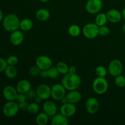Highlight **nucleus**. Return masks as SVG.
Returning <instances> with one entry per match:
<instances>
[{"label":"nucleus","mask_w":125,"mask_h":125,"mask_svg":"<svg viewBox=\"0 0 125 125\" xmlns=\"http://www.w3.org/2000/svg\"><path fill=\"white\" fill-rule=\"evenodd\" d=\"M68 103L73 104H76L81 101L82 98V95L79 91L77 90H72L65 95Z\"/></svg>","instance_id":"nucleus-19"},{"label":"nucleus","mask_w":125,"mask_h":125,"mask_svg":"<svg viewBox=\"0 0 125 125\" xmlns=\"http://www.w3.org/2000/svg\"><path fill=\"white\" fill-rule=\"evenodd\" d=\"M24 34L23 32L18 29L12 32L10 35V41L11 43L15 46H18L23 42Z\"/></svg>","instance_id":"nucleus-14"},{"label":"nucleus","mask_w":125,"mask_h":125,"mask_svg":"<svg viewBox=\"0 0 125 125\" xmlns=\"http://www.w3.org/2000/svg\"><path fill=\"white\" fill-rule=\"evenodd\" d=\"M34 100H35V102L37 103H38V104L41 103L42 101H43L42 99L40 97V96H37H37H35V98H34Z\"/></svg>","instance_id":"nucleus-40"},{"label":"nucleus","mask_w":125,"mask_h":125,"mask_svg":"<svg viewBox=\"0 0 125 125\" xmlns=\"http://www.w3.org/2000/svg\"><path fill=\"white\" fill-rule=\"evenodd\" d=\"M4 73L7 78H9V79H13L17 76L18 70H17L15 66L8 65L7 67H6V70H4Z\"/></svg>","instance_id":"nucleus-23"},{"label":"nucleus","mask_w":125,"mask_h":125,"mask_svg":"<svg viewBox=\"0 0 125 125\" xmlns=\"http://www.w3.org/2000/svg\"><path fill=\"white\" fill-rule=\"evenodd\" d=\"M47 70L48 73V78L51 79H56L60 74L56 66H51Z\"/></svg>","instance_id":"nucleus-28"},{"label":"nucleus","mask_w":125,"mask_h":125,"mask_svg":"<svg viewBox=\"0 0 125 125\" xmlns=\"http://www.w3.org/2000/svg\"><path fill=\"white\" fill-rule=\"evenodd\" d=\"M39 110H40V107H39V104L34 102L29 104L27 112L31 114H37L39 113Z\"/></svg>","instance_id":"nucleus-27"},{"label":"nucleus","mask_w":125,"mask_h":125,"mask_svg":"<svg viewBox=\"0 0 125 125\" xmlns=\"http://www.w3.org/2000/svg\"><path fill=\"white\" fill-rule=\"evenodd\" d=\"M43 112L50 117H52L57 113V107L53 101H46L43 105Z\"/></svg>","instance_id":"nucleus-17"},{"label":"nucleus","mask_w":125,"mask_h":125,"mask_svg":"<svg viewBox=\"0 0 125 125\" xmlns=\"http://www.w3.org/2000/svg\"><path fill=\"white\" fill-rule=\"evenodd\" d=\"M33 22L29 18H24L20 21V28L22 31L27 32L31 30L33 28Z\"/></svg>","instance_id":"nucleus-21"},{"label":"nucleus","mask_w":125,"mask_h":125,"mask_svg":"<svg viewBox=\"0 0 125 125\" xmlns=\"http://www.w3.org/2000/svg\"><path fill=\"white\" fill-rule=\"evenodd\" d=\"M99 26L95 23H89L83 28V34L88 39H94L99 35Z\"/></svg>","instance_id":"nucleus-5"},{"label":"nucleus","mask_w":125,"mask_h":125,"mask_svg":"<svg viewBox=\"0 0 125 125\" xmlns=\"http://www.w3.org/2000/svg\"><path fill=\"white\" fill-rule=\"evenodd\" d=\"M50 17V12L48 9L42 8L38 10L35 13V18L40 21H45Z\"/></svg>","instance_id":"nucleus-20"},{"label":"nucleus","mask_w":125,"mask_h":125,"mask_svg":"<svg viewBox=\"0 0 125 125\" xmlns=\"http://www.w3.org/2000/svg\"><path fill=\"white\" fill-rule=\"evenodd\" d=\"M115 84L118 87L123 88L125 87V76L122 75H118L115 77Z\"/></svg>","instance_id":"nucleus-30"},{"label":"nucleus","mask_w":125,"mask_h":125,"mask_svg":"<svg viewBox=\"0 0 125 125\" xmlns=\"http://www.w3.org/2000/svg\"><path fill=\"white\" fill-rule=\"evenodd\" d=\"M49 117L45 112L39 113L35 118L36 123L39 125H46L49 121Z\"/></svg>","instance_id":"nucleus-22"},{"label":"nucleus","mask_w":125,"mask_h":125,"mask_svg":"<svg viewBox=\"0 0 125 125\" xmlns=\"http://www.w3.org/2000/svg\"><path fill=\"white\" fill-rule=\"evenodd\" d=\"M85 107L88 113L90 114H95L98 111L100 107L98 100L95 97L89 98L85 103Z\"/></svg>","instance_id":"nucleus-9"},{"label":"nucleus","mask_w":125,"mask_h":125,"mask_svg":"<svg viewBox=\"0 0 125 125\" xmlns=\"http://www.w3.org/2000/svg\"><path fill=\"white\" fill-rule=\"evenodd\" d=\"M68 73H71V74L76 73V68L73 65L70 66L68 67Z\"/></svg>","instance_id":"nucleus-39"},{"label":"nucleus","mask_w":125,"mask_h":125,"mask_svg":"<svg viewBox=\"0 0 125 125\" xmlns=\"http://www.w3.org/2000/svg\"><path fill=\"white\" fill-rule=\"evenodd\" d=\"M107 21H108V19H107L106 13H100V12L97 13L95 20V23L99 27L101 26L106 25Z\"/></svg>","instance_id":"nucleus-24"},{"label":"nucleus","mask_w":125,"mask_h":125,"mask_svg":"<svg viewBox=\"0 0 125 125\" xmlns=\"http://www.w3.org/2000/svg\"><path fill=\"white\" fill-rule=\"evenodd\" d=\"M94 91L98 95H103L107 92L109 88V83L106 77H96L92 83Z\"/></svg>","instance_id":"nucleus-3"},{"label":"nucleus","mask_w":125,"mask_h":125,"mask_svg":"<svg viewBox=\"0 0 125 125\" xmlns=\"http://www.w3.org/2000/svg\"><path fill=\"white\" fill-rule=\"evenodd\" d=\"M26 95L27 99H29V100H34L35 98V96H37V93L36 90H29L28 92L26 94Z\"/></svg>","instance_id":"nucleus-36"},{"label":"nucleus","mask_w":125,"mask_h":125,"mask_svg":"<svg viewBox=\"0 0 125 125\" xmlns=\"http://www.w3.org/2000/svg\"><path fill=\"white\" fill-rule=\"evenodd\" d=\"M103 5L102 0H87L85 10L90 14H97L101 11Z\"/></svg>","instance_id":"nucleus-7"},{"label":"nucleus","mask_w":125,"mask_h":125,"mask_svg":"<svg viewBox=\"0 0 125 125\" xmlns=\"http://www.w3.org/2000/svg\"><path fill=\"white\" fill-rule=\"evenodd\" d=\"M35 65L40 70H48L52 66V62L50 57L42 55L37 57L35 60Z\"/></svg>","instance_id":"nucleus-10"},{"label":"nucleus","mask_w":125,"mask_h":125,"mask_svg":"<svg viewBox=\"0 0 125 125\" xmlns=\"http://www.w3.org/2000/svg\"><path fill=\"white\" fill-rule=\"evenodd\" d=\"M6 61H7V64L9 65L15 66L18 63V58L17 57V56H15V55L9 56Z\"/></svg>","instance_id":"nucleus-31"},{"label":"nucleus","mask_w":125,"mask_h":125,"mask_svg":"<svg viewBox=\"0 0 125 125\" xmlns=\"http://www.w3.org/2000/svg\"><path fill=\"white\" fill-rule=\"evenodd\" d=\"M18 103L15 101H8L2 107V113L8 118H12L17 115L19 112Z\"/></svg>","instance_id":"nucleus-4"},{"label":"nucleus","mask_w":125,"mask_h":125,"mask_svg":"<svg viewBox=\"0 0 125 125\" xmlns=\"http://www.w3.org/2000/svg\"><path fill=\"white\" fill-rule=\"evenodd\" d=\"M39 75H40V76L42 78H43V79L48 78V70H41Z\"/></svg>","instance_id":"nucleus-38"},{"label":"nucleus","mask_w":125,"mask_h":125,"mask_svg":"<svg viewBox=\"0 0 125 125\" xmlns=\"http://www.w3.org/2000/svg\"><path fill=\"white\" fill-rule=\"evenodd\" d=\"M60 112L68 118L75 114L76 112V107L74 104L67 103L62 104L60 108Z\"/></svg>","instance_id":"nucleus-13"},{"label":"nucleus","mask_w":125,"mask_h":125,"mask_svg":"<svg viewBox=\"0 0 125 125\" xmlns=\"http://www.w3.org/2000/svg\"><path fill=\"white\" fill-rule=\"evenodd\" d=\"M122 17L124 18V20H125V7L123 8V10H122Z\"/></svg>","instance_id":"nucleus-43"},{"label":"nucleus","mask_w":125,"mask_h":125,"mask_svg":"<svg viewBox=\"0 0 125 125\" xmlns=\"http://www.w3.org/2000/svg\"><path fill=\"white\" fill-rule=\"evenodd\" d=\"M122 31L125 34V23L123 24V26H122Z\"/></svg>","instance_id":"nucleus-44"},{"label":"nucleus","mask_w":125,"mask_h":125,"mask_svg":"<svg viewBox=\"0 0 125 125\" xmlns=\"http://www.w3.org/2000/svg\"><path fill=\"white\" fill-rule=\"evenodd\" d=\"M56 68L58 70L60 74H65L68 73V66L67 65V64L66 63L63 62H59L57 63L56 65Z\"/></svg>","instance_id":"nucleus-26"},{"label":"nucleus","mask_w":125,"mask_h":125,"mask_svg":"<svg viewBox=\"0 0 125 125\" xmlns=\"http://www.w3.org/2000/svg\"><path fill=\"white\" fill-rule=\"evenodd\" d=\"M51 117V124L52 125H67L69 123L68 117L62 113H56Z\"/></svg>","instance_id":"nucleus-16"},{"label":"nucleus","mask_w":125,"mask_h":125,"mask_svg":"<svg viewBox=\"0 0 125 125\" xmlns=\"http://www.w3.org/2000/svg\"><path fill=\"white\" fill-rule=\"evenodd\" d=\"M66 89L62 84H56L51 87V97L56 101H61L66 95Z\"/></svg>","instance_id":"nucleus-8"},{"label":"nucleus","mask_w":125,"mask_h":125,"mask_svg":"<svg viewBox=\"0 0 125 125\" xmlns=\"http://www.w3.org/2000/svg\"><path fill=\"white\" fill-rule=\"evenodd\" d=\"M99 35H101V36H106L108 35L110 32V29L108 26L106 25L101 26L99 27L98 29Z\"/></svg>","instance_id":"nucleus-33"},{"label":"nucleus","mask_w":125,"mask_h":125,"mask_svg":"<svg viewBox=\"0 0 125 125\" xmlns=\"http://www.w3.org/2000/svg\"><path fill=\"white\" fill-rule=\"evenodd\" d=\"M28 106H29V103L27 102L26 101H24V102L20 103H18V106H19L20 110L23 111H27V109H28Z\"/></svg>","instance_id":"nucleus-37"},{"label":"nucleus","mask_w":125,"mask_h":125,"mask_svg":"<svg viewBox=\"0 0 125 125\" xmlns=\"http://www.w3.org/2000/svg\"><path fill=\"white\" fill-rule=\"evenodd\" d=\"M37 95L40 96L43 100H47L51 97V87L48 84H41L36 89Z\"/></svg>","instance_id":"nucleus-11"},{"label":"nucleus","mask_w":125,"mask_h":125,"mask_svg":"<svg viewBox=\"0 0 125 125\" xmlns=\"http://www.w3.org/2000/svg\"><path fill=\"white\" fill-rule=\"evenodd\" d=\"M20 20L19 17L13 13H9L5 16L2 20V26L4 29L8 32L14 31L20 28Z\"/></svg>","instance_id":"nucleus-2"},{"label":"nucleus","mask_w":125,"mask_h":125,"mask_svg":"<svg viewBox=\"0 0 125 125\" xmlns=\"http://www.w3.org/2000/svg\"><path fill=\"white\" fill-rule=\"evenodd\" d=\"M123 70V63L120 60L114 59L110 62L107 71L112 76L116 77L118 75H120L122 74Z\"/></svg>","instance_id":"nucleus-6"},{"label":"nucleus","mask_w":125,"mask_h":125,"mask_svg":"<svg viewBox=\"0 0 125 125\" xmlns=\"http://www.w3.org/2000/svg\"><path fill=\"white\" fill-rule=\"evenodd\" d=\"M61 102L62 103V104H65V103H68V100H67L66 96H65V97H63V98L61 100Z\"/></svg>","instance_id":"nucleus-41"},{"label":"nucleus","mask_w":125,"mask_h":125,"mask_svg":"<svg viewBox=\"0 0 125 125\" xmlns=\"http://www.w3.org/2000/svg\"><path fill=\"white\" fill-rule=\"evenodd\" d=\"M26 100H27V97H26V95L25 94L18 93V94H17V97H16V99H15V101H17L18 103L24 102V101H26Z\"/></svg>","instance_id":"nucleus-34"},{"label":"nucleus","mask_w":125,"mask_h":125,"mask_svg":"<svg viewBox=\"0 0 125 125\" xmlns=\"http://www.w3.org/2000/svg\"><path fill=\"white\" fill-rule=\"evenodd\" d=\"M68 32L72 37H78L81 33V29L80 27L76 24H72L68 28Z\"/></svg>","instance_id":"nucleus-25"},{"label":"nucleus","mask_w":125,"mask_h":125,"mask_svg":"<svg viewBox=\"0 0 125 125\" xmlns=\"http://www.w3.org/2000/svg\"><path fill=\"white\" fill-rule=\"evenodd\" d=\"M3 18V13H2V11L1 10V9H0V22L2 21Z\"/></svg>","instance_id":"nucleus-42"},{"label":"nucleus","mask_w":125,"mask_h":125,"mask_svg":"<svg viewBox=\"0 0 125 125\" xmlns=\"http://www.w3.org/2000/svg\"><path fill=\"white\" fill-rule=\"evenodd\" d=\"M18 94L17 89L12 85H7L2 90V95L7 101H15Z\"/></svg>","instance_id":"nucleus-12"},{"label":"nucleus","mask_w":125,"mask_h":125,"mask_svg":"<svg viewBox=\"0 0 125 125\" xmlns=\"http://www.w3.org/2000/svg\"><path fill=\"white\" fill-rule=\"evenodd\" d=\"M41 70L35 65L31 66L29 69V73L32 76H37L39 75Z\"/></svg>","instance_id":"nucleus-32"},{"label":"nucleus","mask_w":125,"mask_h":125,"mask_svg":"<svg viewBox=\"0 0 125 125\" xmlns=\"http://www.w3.org/2000/svg\"><path fill=\"white\" fill-rule=\"evenodd\" d=\"M49 1H50V0H40V1H41L42 2H47Z\"/></svg>","instance_id":"nucleus-45"},{"label":"nucleus","mask_w":125,"mask_h":125,"mask_svg":"<svg viewBox=\"0 0 125 125\" xmlns=\"http://www.w3.org/2000/svg\"><path fill=\"white\" fill-rule=\"evenodd\" d=\"M107 72L108 71H107V69L104 66L101 65H100L96 67L95 70V73L96 76L103 77V78H105L106 76Z\"/></svg>","instance_id":"nucleus-29"},{"label":"nucleus","mask_w":125,"mask_h":125,"mask_svg":"<svg viewBox=\"0 0 125 125\" xmlns=\"http://www.w3.org/2000/svg\"><path fill=\"white\" fill-rule=\"evenodd\" d=\"M16 89L18 93L26 94L31 89V84L27 79H22L17 83Z\"/></svg>","instance_id":"nucleus-18"},{"label":"nucleus","mask_w":125,"mask_h":125,"mask_svg":"<svg viewBox=\"0 0 125 125\" xmlns=\"http://www.w3.org/2000/svg\"><path fill=\"white\" fill-rule=\"evenodd\" d=\"M7 65L8 64H7V61L2 57H0V73L4 72Z\"/></svg>","instance_id":"nucleus-35"},{"label":"nucleus","mask_w":125,"mask_h":125,"mask_svg":"<svg viewBox=\"0 0 125 125\" xmlns=\"http://www.w3.org/2000/svg\"><path fill=\"white\" fill-rule=\"evenodd\" d=\"M81 78L76 73H67L63 75L62 79V84L68 91L77 90L81 84Z\"/></svg>","instance_id":"nucleus-1"},{"label":"nucleus","mask_w":125,"mask_h":125,"mask_svg":"<svg viewBox=\"0 0 125 125\" xmlns=\"http://www.w3.org/2000/svg\"><path fill=\"white\" fill-rule=\"evenodd\" d=\"M108 21L112 23H119L121 21L122 17V14L119 10L115 9L109 10L106 13Z\"/></svg>","instance_id":"nucleus-15"}]
</instances>
